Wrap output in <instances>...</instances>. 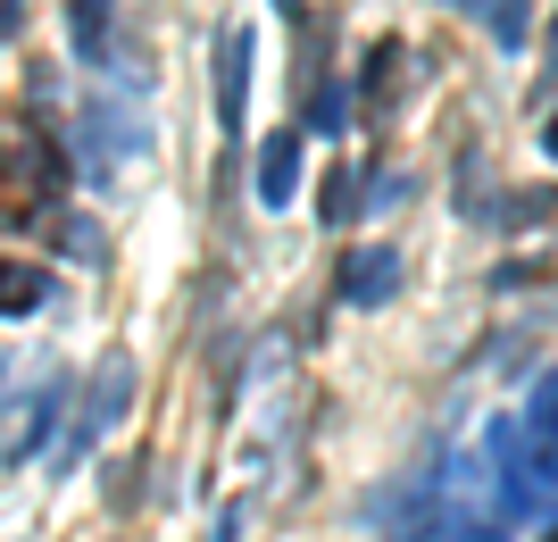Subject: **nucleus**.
I'll list each match as a JSON object with an SVG mask.
<instances>
[{
  "label": "nucleus",
  "instance_id": "13",
  "mask_svg": "<svg viewBox=\"0 0 558 542\" xmlns=\"http://www.w3.org/2000/svg\"><path fill=\"white\" fill-rule=\"evenodd\" d=\"M17 17H25L17 0H0V34H17Z\"/></svg>",
  "mask_w": 558,
  "mask_h": 542
},
{
  "label": "nucleus",
  "instance_id": "8",
  "mask_svg": "<svg viewBox=\"0 0 558 542\" xmlns=\"http://www.w3.org/2000/svg\"><path fill=\"white\" fill-rule=\"evenodd\" d=\"M475 17H484V34L500 50H525V0H466Z\"/></svg>",
  "mask_w": 558,
  "mask_h": 542
},
{
  "label": "nucleus",
  "instance_id": "9",
  "mask_svg": "<svg viewBox=\"0 0 558 542\" xmlns=\"http://www.w3.org/2000/svg\"><path fill=\"white\" fill-rule=\"evenodd\" d=\"M392 75H400V43L384 34V43L367 50V75H359V93H367V100H384V84H392Z\"/></svg>",
  "mask_w": 558,
  "mask_h": 542
},
{
  "label": "nucleus",
  "instance_id": "1",
  "mask_svg": "<svg viewBox=\"0 0 558 542\" xmlns=\"http://www.w3.org/2000/svg\"><path fill=\"white\" fill-rule=\"evenodd\" d=\"M125 393H134V359L109 351V359H100V376H93V393H84V409H75V425H68V443H59V468H75V459L109 434L117 409H125Z\"/></svg>",
  "mask_w": 558,
  "mask_h": 542
},
{
  "label": "nucleus",
  "instance_id": "2",
  "mask_svg": "<svg viewBox=\"0 0 558 542\" xmlns=\"http://www.w3.org/2000/svg\"><path fill=\"white\" fill-rule=\"evenodd\" d=\"M301 125H283V134L258 142V209H292V192H301Z\"/></svg>",
  "mask_w": 558,
  "mask_h": 542
},
{
  "label": "nucleus",
  "instance_id": "5",
  "mask_svg": "<svg viewBox=\"0 0 558 542\" xmlns=\"http://www.w3.org/2000/svg\"><path fill=\"white\" fill-rule=\"evenodd\" d=\"M59 409H68V384H43V393L25 401V418L9 425V443H0V468H17V459H34V443H43L50 425H59Z\"/></svg>",
  "mask_w": 558,
  "mask_h": 542
},
{
  "label": "nucleus",
  "instance_id": "3",
  "mask_svg": "<svg viewBox=\"0 0 558 542\" xmlns=\"http://www.w3.org/2000/svg\"><path fill=\"white\" fill-rule=\"evenodd\" d=\"M392 292H400V260L384 251V242L342 260V284H333V301H342V309H375V301H392Z\"/></svg>",
  "mask_w": 558,
  "mask_h": 542
},
{
  "label": "nucleus",
  "instance_id": "12",
  "mask_svg": "<svg viewBox=\"0 0 558 542\" xmlns=\"http://www.w3.org/2000/svg\"><path fill=\"white\" fill-rule=\"evenodd\" d=\"M233 534H242V509H226V518H217V534H209V542H233Z\"/></svg>",
  "mask_w": 558,
  "mask_h": 542
},
{
  "label": "nucleus",
  "instance_id": "14",
  "mask_svg": "<svg viewBox=\"0 0 558 542\" xmlns=\"http://www.w3.org/2000/svg\"><path fill=\"white\" fill-rule=\"evenodd\" d=\"M542 150H550V159H558V109H550V125H542Z\"/></svg>",
  "mask_w": 558,
  "mask_h": 542
},
{
  "label": "nucleus",
  "instance_id": "10",
  "mask_svg": "<svg viewBox=\"0 0 558 542\" xmlns=\"http://www.w3.org/2000/svg\"><path fill=\"white\" fill-rule=\"evenodd\" d=\"M350 192H359V184H350L342 167H333V176H326V192H317V217H326V226H342V217H350Z\"/></svg>",
  "mask_w": 558,
  "mask_h": 542
},
{
  "label": "nucleus",
  "instance_id": "15",
  "mask_svg": "<svg viewBox=\"0 0 558 542\" xmlns=\"http://www.w3.org/2000/svg\"><path fill=\"white\" fill-rule=\"evenodd\" d=\"M0 176H9V159H0Z\"/></svg>",
  "mask_w": 558,
  "mask_h": 542
},
{
  "label": "nucleus",
  "instance_id": "6",
  "mask_svg": "<svg viewBox=\"0 0 558 542\" xmlns=\"http://www.w3.org/2000/svg\"><path fill=\"white\" fill-rule=\"evenodd\" d=\"M109 17H117V0H68V43H75V59H109Z\"/></svg>",
  "mask_w": 558,
  "mask_h": 542
},
{
  "label": "nucleus",
  "instance_id": "7",
  "mask_svg": "<svg viewBox=\"0 0 558 542\" xmlns=\"http://www.w3.org/2000/svg\"><path fill=\"white\" fill-rule=\"evenodd\" d=\"M43 301H50V276H43V267L0 260V317H34Z\"/></svg>",
  "mask_w": 558,
  "mask_h": 542
},
{
  "label": "nucleus",
  "instance_id": "11",
  "mask_svg": "<svg viewBox=\"0 0 558 542\" xmlns=\"http://www.w3.org/2000/svg\"><path fill=\"white\" fill-rule=\"evenodd\" d=\"M308 125H317V134H342V84H326V93H317V100H308Z\"/></svg>",
  "mask_w": 558,
  "mask_h": 542
},
{
  "label": "nucleus",
  "instance_id": "4",
  "mask_svg": "<svg viewBox=\"0 0 558 542\" xmlns=\"http://www.w3.org/2000/svg\"><path fill=\"white\" fill-rule=\"evenodd\" d=\"M242 100H251V25H226L217 43V125L242 134Z\"/></svg>",
  "mask_w": 558,
  "mask_h": 542
}]
</instances>
